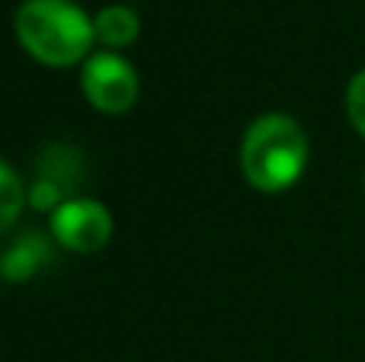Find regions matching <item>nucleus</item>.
Here are the masks:
<instances>
[{"label": "nucleus", "mask_w": 365, "mask_h": 362, "mask_svg": "<svg viewBox=\"0 0 365 362\" xmlns=\"http://www.w3.org/2000/svg\"><path fill=\"white\" fill-rule=\"evenodd\" d=\"M240 173L259 192H285L304 177L311 145L302 122L285 113H266L240 138Z\"/></svg>", "instance_id": "nucleus-1"}, {"label": "nucleus", "mask_w": 365, "mask_h": 362, "mask_svg": "<svg viewBox=\"0 0 365 362\" xmlns=\"http://www.w3.org/2000/svg\"><path fill=\"white\" fill-rule=\"evenodd\" d=\"M16 42L45 68H71L93 55V16L74 0H23L13 19Z\"/></svg>", "instance_id": "nucleus-2"}, {"label": "nucleus", "mask_w": 365, "mask_h": 362, "mask_svg": "<svg viewBox=\"0 0 365 362\" xmlns=\"http://www.w3.org/2000/svg\"><path fill=\"white\" fill-rule=\"evenodd\" d=\"M81 90L96 113L122 115L138 103L141 81L138 71L132 68V61L122 58L119 51H93L83 61Z\"/></svg>", "instance_id": "nucleus-3"}, {"label": "nucleus", "mask_w": 365, "mask_h": 362, "mask_svg": "<svg viewBox=\"0 0 365 362\" xmlns=\"http://www.w3.org/2000/svg\"><path fill=\"white\" fill-rule=\"evenodd\" d=\"M51 241L71 254H96L113 237V215L100 199L71 196L48 215Z\"/></svg>", "instance_id": "nucleus-4"}, {"label": "nucleus", "mask_w": 365, "mask_h": 362, "mask_svg": "<svg viewBox=\"0 0 365 362\" xmlns=\"http://www.w3.org/2000/svg\"><path fill=\"white\" fill-rule=\"evenodd\" d=\"M0 257H4V279L6 282H29L32 276L48 263L51 244H48V237L38 234V231H26V234H19V241H13L10 247H6V254H0Z\"/></svg>", "instance_id": "nucleus-5"}, {"label": "nucleus", "mask_w": 365, "mask_h": 362, "mask_svg": "<svg viewBox=\"0 0 365 362\" xmlns=\"http://www.w3.org/2000/svg\"><path fill=\"white\" fill-rule=\"evenodd\" d=\"M141 19L132 6L125 4H109L93 16V36L96 45H103V51H122L138 38Z\"/></svg>", "instance_id": "nucleus-6"}, {"label": "nucleus", "mask_w": 365, "mask_h": 362, "mask_svg": "<svg viewBox=\"0 0 365 362\" xmlns=\"http://www.w3.org/2000/svg\"><path fill=\"white\" fill-rule=\"evenodd\" d=\"M81 173H83L81 157H77V151H71V148L51 145L48 151L38 154L36 177L51 180V183H58L64 192H68V180H71V183H77V180H81Z\"/></svg>", "instance_id": "nucleus-7"}, {"label": "nucleus", "mask_w": 365, "mask_h": 362, "mask_svg": "<svg viewBox=\"0 0 365 362\" xmlns=\"http://www.w3.org/2000/svg\"><path fill=\"white\" fill-rule=\"evenodd\" d=\"M26 205H29V186L0 157V231L10 228V224L23 215Z\"/></svg>", "instance_id": "nucleus-8"}, {"label": "nucleus", "mask_w": 365, "mask_h": 362, "mask_svg": "<svg viewBox=\"0 0 365 362\" xmlns=\"http://www.w3.org/2000/svg\"><path fill=\"white\" fill-rule=\"evenodd\" d=\"M346 115H349V122H353L356 135L365 138V68L356 71L346 87Z\"/></svg>", "instance_id": "nucleus-9"}, {"label": "nucleus", "mask_w": 365, "mask_h": 362, "mask_svg": "<svg viewBox=\"0 0 365 362\" xmlns=\"http://www.w3.org/2000/svg\"><path fill=\"white\" fill-rule=\"evenodd\" d=\"M0 279H4V257H0Z\"/></svg>", "instance_id": "nucleus-10"}]
</instances>
